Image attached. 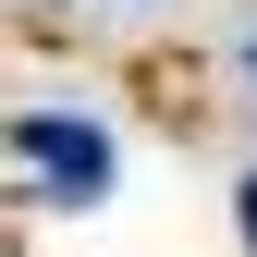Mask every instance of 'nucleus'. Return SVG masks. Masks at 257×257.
<instances>
[{
  "mask_svg": "<svg viewBox=\"0 0 257 257\" xmlns=\"http://www.w3.org/2000/svg\"><path fill=\"white\" fill-rule=\"evenodd\" d=\"M13 147L37 159V184H49V196H110V135H98V122L25 110V122H13Z\"/></svg>",
  "mask_w": 257,
  "mask_h": 257,
  "instance_id": "nucleus-1",
  "label": "nucleus"
},
{
  "mask_svg": "<svg viewBox=\"0 0 257 257\" xmlns=\"http://www.w3.org/2000/svg\"><path fill=\"white\" fill-rule=\"evenodd\" d=\"M245 245H257V172H245Z\"/></svg>",
  "mask_w": 257,
  "mask_h": 257,
  "instance_id": "nucleus-2",
  "label": "nucleus"
},
{
  "mask_svg": "<svg viewBox=\"0 0 257 257\" xmlns=\"http://www.w3.org/2000/svg\"><path fill=\"white\" fill-rule=\"evenodd\" d=\"M245 61H257V49H245Z\"/></svg>",
  "mask_w": 257,
  "mask_h": 257,
  "instance_id": "nucleus-3",
  "label": "nucleus"
}]
</instances>
